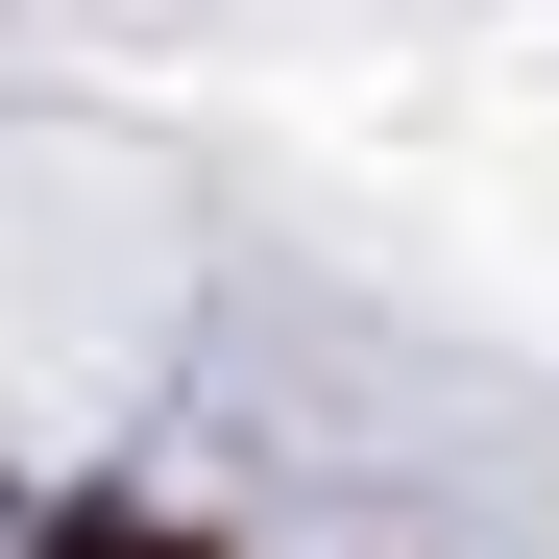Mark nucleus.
Instances as JSON below:
<instances>
[{
	"label": "nucleus",
	"mask_w": 559,
	"mask_h": 559,
	"mask_svg": "<svg viewBox=\"0 0 559 559\" xmlns=\"http://www.w3.org/2000/svg\"><path fill=\"white\" fill-rule=\"evenodd\" d=\"M25 559H195V535H170V511H122V487H98V511H49Z\"/></svg>",
	"instance_id": "1"
}]
</instances>
